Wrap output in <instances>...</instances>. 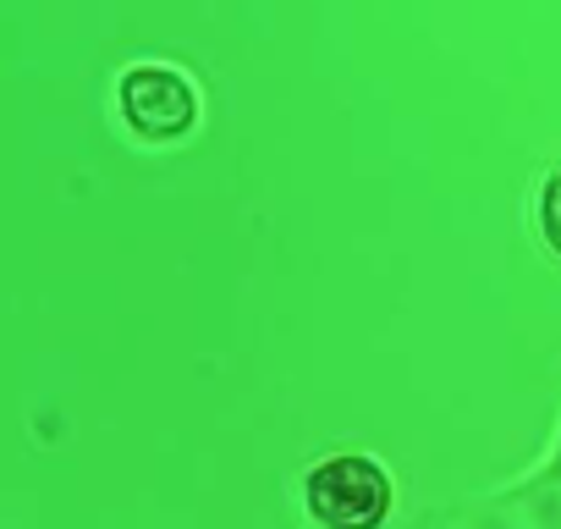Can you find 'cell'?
I'll list each match as a JSON object with an SVG mask.
<instances>
[{
  "instance_id": "obj_3",
  "label": "cell",
  "mask_w": 561,
  "mask_h": 529,
  "mask_svg": "<svg viewBox=\"0 0 561 529\" xmlns=\"http://www.w3.org/2000/svg\"><path fill=\"white\" fill-rule=\"evenodd\" d=\"M528 215H534V232H539L545 254H550V259H561V155L545 166V177H539V188H534Z\"/></svg>"
},
{
  "instance_id": "obj_2",
  "label": "cell",
  "mask_w": 561,
  "mask_h": 529,
  "mask_svg": "<svg viewBox=\"0 0 561 529\" xmlns=\"http://www.w3.org/2000/svg\"><path fill=\"white\" fill-rule=\"evenodd\" d=\"M298 502L314 529H386L397 513V474L364 447H336L304 469Z\"/></svg>"
},
{
  "instance_id": "obj_1",
  "label": "cell",
  "mask_w": 561,
  "mask_h": 529,
  "mask_svg": "<svg viewBox=\"0 0 561 529\" xmlns=\"http://www.w3.org/2000/svg\"><path fill=\"white\" fill-rule=\"evenodd\" d=\"M204 116H209V100H204V83L187 61L138 56V61L116 67V78H111V122L138 149L193 144Z\"/></svg>"
}]
</instances>
